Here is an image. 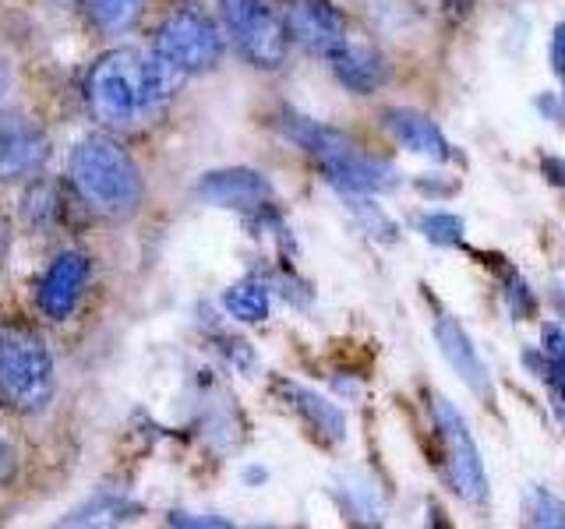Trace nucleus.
Masks as SVG:
<instances>
[{"label":"nucleus","instance_id":"a211bd4d","mask_svg":"<svg viewBox=\"0 0 565 529\" xmlns=\"http://www.w3.org/2000/svg\"><path fill=\"white\" fill-rule=\"evenodd\" d=\"M223 307L237 322H265L269 317V290L258 279H241L223 293Z\"/></svg>","mask_w":565,"mask_h":529},{"label":"nucleus","instance_id":"b1692460","mask_svg":"<svg viewBox=\"0 0 565 529\" xmlns=\"http://www.w3.org/2000/svg\"><path fill=\"white\" fill-rule=\"evenodd\" d=\"M505 307L512 311V317H534L537 300L530 293V282L516 272H505V290H502Z\"/></svg>","mask_w":565,"mask_h":529},{"label":"nucleus","instance_id":"7ed1b4c3","mask_svg":"<svg viewBox=\"0 0 565 529\" xmlns=\"http://www.w3.org/2000/svg\"><path fill=\"white\" fill-rule=\"evenodd\" d=\"M57 392V370L46 339L29 325L0 328V399L14 413H43Z\"/></svg>","mask_w":565,"mask_h":529},{"label":"nucleus","instance_id":"aec40b11","mask_svg":"<svg viewBox=\"0 0 565 529\" xmlns=\"http://www.w3.org/2000/svg\"><path fill=\"white\" fill-rule=\"evenodd\" d=\"M61 187L57 184H35L29 187L25 194V223L35 226V229H50V226H57L61 216H64V208H61Z\"/></svg>","mask_w":565,"mask_h":529},{"label":"nucleus","instance_id":"dca6fc26","mask_svg":"<svg viewBox=\"0 0 565 529\" xmlns=\"http://www.w3.org/2000/svg\"><path fill=\"white\" fill-rule=\"evenodd\" d=\"M276 123H279V131L287 134V141H294L297 149H305L315 163H322V159L340 155V152L358 145V141L347 138L343 131L326 128V123H318V120H311L305 114H294V110H282Z\"/></svg>","mask_w":565,"mask_h":529},{"label":"nucleus","instance_id":"423d86ee","mask_svg":"<svg viewBox=\"0 0 565 529\" xmlns=\"http://www.w3.org/2000/svg\"><path fill=\"white\" fill-rule=\"evenodd\" d=\"M431 417H435V431L441 441V455H446V481L449 487L470 505H484L488 501V473L481 463V452H477V441L467 428L463 413L456 410L449 399L435 396L431 399Z\"/></svg>","mask_w":565,"mask_h":529},{"label":"nucleus","instance_id":"393cba45","mask_svg":"<svg viewBox=\"0 0 565 529\" xmlns=\"http://www.w3.org/2000/svg\"><path fill=\"white\" fill-rule=\"evenodd\" d=\"M547 64L558 78H565V22L552 29V40H547Z\"/></svg>","mask_w":565,"mask_h":529},{"label":"nucleus","instance_id":"9d476101","mask_svg":"<svg viewBox=\"0 0 565 529\" xmlns=\"http://www.w3.org/2000/svg\"><path fill=\"white\" fill-rule=\"evenodd\" d=\"M282 22H287L290 40L318 57H329L332 50L347 43V22L332 0H290Z\"/></svg>","mask_w":565,"mask_h":529},{"label":"nucleus","instance_id":"4468645a","mask_svg":"<svg viewBox=\"0 0 565 529\" xmlns=\"http://www.w3.org/2000/svg\"><path fill=\"white\" fill-rule=\"evenodd\" d=\"M435 343H438L441 357H446V364L459 375V381H467L473 392L488 396V388H491L488 367L481 360V353L473 349L470 335L463 332V325H459L452 314H438L435 317Z\"/></svg>","mask_w":565,"mask_h":529},{"label":"nucleus","instance_id":"7c9ffc66","mask_svg":"<svg viewBox=\"0 0 565 529\" xmlns=\"http://www.w3.org/2000/svg\"><path fill=\"white\" fill-rule=\"evenodd\" d=\"M537 106H541V110H544L547 117H552V120L558 117V102H552V96H541V99H537Z\"/></svg>","mask_w":565,"mask_h":529},{"label":"nucleus","instance_id":"2eb2a0df","mask_svg":"<svg viewBox=\"0 0 565 529\" xmlns=\"http://www.w3.org/2000/svg\"><path fill=\"white\" fill-rule=\"evenodd\" d=\"M382 123L393 131V138L403 149H411L417 155H428V159H435V163H446V159L452 155L449 138L441 134V128L428 114L411 110V106H393V110L382 114Z\"/></svg>","mask_w":565,"mask_h":529},{"label":"nucleus","instance_id":"5701e85b","mask_svg":"<svg viewBox=\"0 0 565 529\" xmlns=\"http://www.w3.org/2000/svg\"><path fill=\"white\" fill-rule=\"evenodd\" d=\"M347 205H350V212L358 216V223L367 229L371 237H379V240H385V244H393L396 240V223L385 216V212L379 208V205H371V202H364L361 194H347Z\"/></svg>","mask_w":565,"mask_h":529},{"label":"nucleus","instance_id":"f8f14e48","mask_svg":"<svg viewBox=\"0 0 565 529\" xmlns=\"http://www.w3.org/2000/svg\"><path fill=\"white\" fill-rule=\"evenodd\" d=\"M276 392L279 399L290 406V410L308 423V431L326 441V445H340V441L347 438V417L335 402H329L326 396L311 392V388L297 385V381H276Z\"/></svg>","mask_w":565,"mask_h":529},{"label":"nucleus","instance_id":"bb28decb","mask_svg":"<svg viewBox=\"0 0 565 529\" xmlns=\"http://www.w3.org/2000/svg\"><path fill=\"white\" fill-rule=\"evenodd\" d=\"M11 473H14V449H11V441L0 434V484H8Z\"/></svg>","mask_w":565,"mask_h":529},{"label":"nucleus","instance_id":"2f4dec72","mask_svg":"<svg viewBox=\"0 0 565 529\" xmlns=\"http://www.w3.org/2000/svg\"><path fill=\"white\" fill-rule=\"evenodd\" d=\"M8 247H11V237H8V226L0 223V261H4V255H8Z\"/></svg>","mask_w":565,"mask_h":529},{"label":"nucleus","instance_id":"9b49d317","mask_svg":"<svg viewBox=\"0 0 565 529\" xmlns=\"http://www.w3.org/2000/svg\"><path fill=\"white\" fill-rule=\"evenodd\" d=\"M318 170H322L326 181L332 187H340L343 194H379V191H393L399 184L396 166L385 163L379 155H367L361 145L322 159Z\"/></svg>","mask_w":565,"mask_h":529},{"label":"nucleus","instance_id":"473e14b6","mask_svg":"<svg viewBox=\"0 0 565 529\" xmlns=\"http://www.w3.org/2000/svg\"><path fill=\"white\" fill-rule=\"evenodd\" d=\"M558 410H562V417H565V396L558 399Z\"/></svg>","mask_w":565,"mask_h":529},{"label":"nucleus","instance_id":"1a4fd4ad","mask_svg":"<svg viewBox=\"0 0 565 529\" xmlns=\"http://www.w3.org/2000/svg\"><path fill=\"white\" fill-rule=\"evenodd\" d=\"M194 194L205 205L216 208H237V212H269L273 208V184L269 176L247 166H226L205 173Z\"/></svg>","mask_w":565,"mask_h":529},{"label":"nucleus","instance_id":"4be33fe9","mask_svg":"<svg viewBox=\"0 0 565 529\" xmlns=\"http://www.w3.org/2000/svg\"><path fill=\"white\" fill-rule=\"evenodd\" d=\"M417 226H420V234L428 237L431 244H438V247H452V244H459L463 240V234H467V223L456 216V212H424V216L417 219Z\"/></svg>","mask_w":565,"mask_h":529},{"label":"nucleus","instance_id":"20e7f679","mask_svg":"<svg viewBox=\"0 0 565 529\" xmlns=\"http://www.w3.org/2000/svg\"><path fill=\"white\" fill-rule=\"evenodd\" d=\"M152 50L181 75H205L223 57V32L209 14L194 8H173L159 18Z\"/></svg>","mask_w":565,"mask_h":529},{"label":"nucleus","instance_id":"0eeeda50","mask_svg":"<svg viewBox=\"0 0 565 529\" xmlns=\"http://www.w3.org/2000/svg\"><path fill=\"white\" fill-rule=\"evenodd\" d=\"M50 159V138L43 123L22 110L0 114V184H25L43 173Z\"/></svg>","mask_w":565,"mask_h":529},{"label":"nucleus","instance_id":"f3484780","mask_svg":"<svg viewBox=\"0 0 565 529\" xmlns=\"http://www.w3.org/2000/svg\"><path fill=\"white\" fill-rule=\"evenodd\" d=\"M138 511V505L131 498H124V494H114V490H99L96 498H88L82 508H75L64 522L71 526H114V522H124L131 519Z\"/></svg>","mask_w":565,"mask_h":529},{"label":"nucleus","instance_id":"39448f33","mask_svg":"<svg viewBox=\"0 0 565 529\" xmlns=\"http://www.w3.org/2000/svg\"><path fill=\"white\" fill-rule=\"evenodd\" d=\"M220 14L247 64L273 71L287 61L290 32L273 0H220Z\"/></svg>","mask_w":565,"mask_h":529},{"label":"nucleus","instance_id":"f03ea898","mask_svg":"<svg viewBox=\"0 0 565 529\" xmlns=\"http://www.w3.org/2000/svg\"><path fill=\"white\" fill-rule=\"evenodd\" d=\"M71 184L78 198L110 219H128L138 212L146 181L131 152L110 134H88L71 152Z\"/></svg>","mask_w":565,"mask_h":529},{"label":"nucleus","instance_id":"6ab92c4d","mask_svg":"<svg viewBox=\"0 0 565 529\" xmlns=\"http://www.w3.org/2000/svg\"><path fill=\"white\" fill-rule=\"evenodd\" d=\"M82 4H85L88 22H93L99 32L120 35V32H128L141 18L146 0H82Z\"/></svg>","mask_w":565,"mask_h":529},{"label":"nucleus","instance_id":"6e6552de","mask_svg":"<svg viewBox=\"0 0 565 529\" xmlns=\"http://www.w3.org/2000/svg\"><path fill=\"white\" fill-rule=\"evenodd\" d=\"M93 276V261L82 251H61L46 264V272L35 282V307L50 322H64L78 307L85 282Z\"/></svg>","mask_w":565,"mask_h":529},{"label":"nucleus","instance_id":"ddd939ff","mask_svg":"<svg viewBox=\"0 0 565 529\" xmlns=\"http://www.w3.org/2000/svg\"><path fill=\"white\" fill-rule=\"evenodd\" d=\"M326 61L332 67V75L340 78V85L350 88V93H358V96L379 93V88L385 85V78H388V61L367 43H350L347 40L340 50H332Z\"/></svg>","mask_w":565,"mask_h":529},{"label":"nucleus","instance_id":"412c9836","mask_svg":"<svg viewBox=\"0 0 565 529\" xmlns=\"http://www.w3.org/2000/svg\"><path fill=\"white\" fill-rule=\"evenodd\" d=\"M523 516L530 526H544V529H565V501H558L552 490L544 487H530L523 494Z\"/></svg>","mask_w":565,"mask_h":529},{"label":"nucleus","instance_id":"c85d7f7f","mask_svg":"<svg viewBox=\"0 0 565 529\" xmlns=\"http://www.w3.org/2000/svg\"><path fill=\"white\" fill-rule=\"evenodd\" d=\"M8 88H11V64L0 57V99H4Z\"/></svg>","mask_w":565,"mask_h":529},{"label":"nucleus","instance_id":"cd10ccee","mask_svg":"<svg viewBox=\"0 0 565 529\" xmlns=\"http://www.w3.org/2000/svg\"><path fill=\"white\" fill-rule=\"evenodd\" d=\"M170 522H177V526H230L226 519H216V516H205V519L199 516V519H188L184 511H173V519H170Z\"/></svg>","mask_w":565,"mask_h":529},{"label":"nucleus","instance_id":"a878e982","mask_svg":"<svg viewBox=\"0 0 565 529\" xmlns=\"http://www.w3.org/2000/svg\"><path fill=\"white\" fill-rule=\"evenodd\" d=\"M541 170H544V176H547L552 184L565 187V159H558V155H544V159H541Z\"/></svg>","mask_w":565,"mask_h":529},{"label":"nucleus","instance_id":"c756f323","mask_svg":"<svg viewBox=\"0 0 565 529\" xmlns=\"http://www.w3.org/2000/svg\"><path fill=\"white\" fill-rule=\"evenodd\" d=\"M470 4H473V0H446V8H449L452 18H463L470 11Z\"/></svg>","mask_w":565,"mask_h":529},{"label":"nucleus","instance_id":"f257e3e1","mask_svg":"<svg viewBox=\"0 0 565 529\" xmlns=\"http://www.w3.org/2000/svg\"><path fill=\"white\" fill-rule=\"evenodd\" d=\"M181 78V71L156 50H110L85 78L88 114L106 128H135L163 110Z\"/></svg>","mask_w":565,"mask_h":529}]
</instances>
